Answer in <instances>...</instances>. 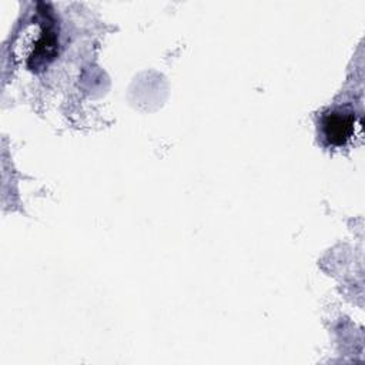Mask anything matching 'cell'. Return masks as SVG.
<instances>
[{
	"mask_svg": "<svg viewBox=\"0 0 365 365\" xmlns=\"http://www.w3.org/2000/svg\"><path fill=\"white\" fill-rule=\"evenodd\" d=\"M47 9L44 4V10H38L37 17L23 29L13 44L16 60L31 71L46 68L58 54V31Z\"/></svg>",
	"mask_w": 365,
	"mask_h": 365,
	"instance_id": "1",
	"label": "cell"
},
{
	"mask_svg": "<svg viewBox=\"0 0 365 365\" xmlns=\"http://www.w3.org/2000/svg\"><path fill=\"white\" fill-rule=\"evenodd\" d=\"M321 134L331 147H345L362 137V120L352 110L334 108L321 117Z\"/></svg>",
	"mask_w": 365,
	"mask_h": 365,
	"instance_id": "2",
	"label": "cell"
}]
</instances>
